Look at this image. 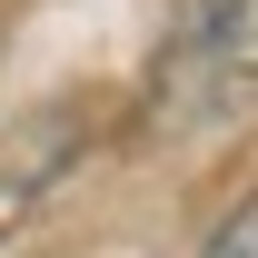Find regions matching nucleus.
I'll use <instances>...</instances> for the list:
<instances>
[{
	"label": "nucleus",
	"mask_w": 258,
	"mask_h": 258,
	"mask_svg": "<svg viewBox=\"0 0 258 258\" xmlns=\"http://www.w3.org/2000/svg\"><path fill=\"white\" fill-rule=\"evenodd\" d=\"M258 109V0H179L159 50V119L179 139H219Z\"/></svg>",
	"instance_id": "nucleus-1"
},
{
	"label": "nucleus",
	"mask_w": 258,
	"mask_h": 258,
	"mask_svg": "<svg viewBox=\"0 0 258 258\" xmlns=\"http://www.w3.org/2000/svg\"><path fill=\"white\" fill-rule=\"evenodd\" d=\"M209 258H258V199H238V209H228V228L209 238Z\"/></svg>",
	"instance_id": "nucleus-2"
}]
</instances>
